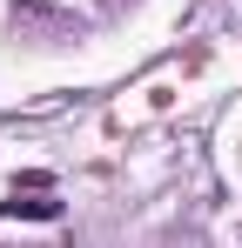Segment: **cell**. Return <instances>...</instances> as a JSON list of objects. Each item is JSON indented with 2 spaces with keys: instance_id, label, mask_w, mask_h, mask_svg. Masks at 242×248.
Instances as JSON below:
<instances>
[{
  "instance_id": "cell-1",
  "label": "cell",
  "mask_w": 242,
  "mask_h": 248,
  "mask_svg": "<svg viewBox=\"0 0 242 248\" xmlns=\"http://www.w3.org/2000/svg\"><path fill=\"white\" fill-rule=\"evenodd\" d=\"M7 221H61V202L54 188H14V202H0Z\"/></svg>"
},
{
  "instance_id": "cell-2",
  "label": "cell",
  "mask_w": 242,
  "mask_h": 248,
  "mask_svg": "<svg viewBox=\"0 0 242 248\" xmlns=\"http://www.w3.org/2000/svg\"><path fill=\"white\" fill-rule=\"evenodd\" d=\"M108 7H121V0H108Z\"/></svg>"
}]
</instances>
